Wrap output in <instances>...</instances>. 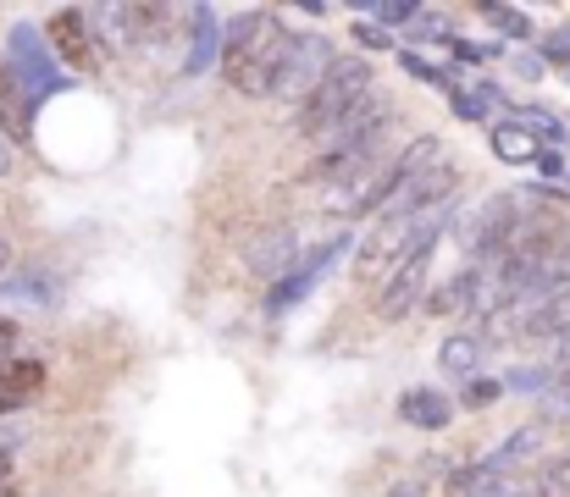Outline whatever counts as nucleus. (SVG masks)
<instances>
[{
    "label": "nucleus",
    "mask_w": 570,
    "mask_h": 497,
    "mask_svg": "<svg viewBox=\"0 0 570 497\" xmlns=\"http://www.w3.org/2000/svg\"><path fill=\"white\" fill-rule=\"evenodd\" d=\"M11 161H17V139L0 128V177H11Z\"/></svg>",
    "instance_id": "28"
},
{
    "label": "nucleus",
    "mask_w": 570,
    "mask_h": 497,
    "mask_svg": "<svg viewBox=\"0 0 570 497\" xmlns=\"http://www.w3.org/2000/svg\"><path fill=\"white\" fill-rule=\"evenodd\" d=\"M39 387H45V370L33 359H6L0 365V415H11L28 398H39Z\"/></svg>",
    "instance_id": "12"
},
{
    "label": "nucleus",
    "mask_w": 570,
    "mask_h": 497,
    "mask_svg": "<svg viewBox=\"0 0 570 497\" xmlns=\"http://www.w3.org/2000/svg\"><path fill=\"white\" fill-rule=\"evenodd\" d=\"M399 415H404L410 426H421V431H443V426L454 420V404H449V392H438V387H410V392L399 398Z\"/></svg>",
    "instance_id": "10"
},
{
    "label": "nucleus",
    "mask_w": 570,
    "mask_h": 497,
    "mask_svg": "<svg viewBox=\"0 0 570 497\" xmlns=\"http://www.w3.org/2000/svg\"><path fill=\"white\" fill-rule=\"evenodd\" d=\"M83 28H89V11H78V6L50 17V39H56V50H61L67 61H78V67H89V61H95V50H89V33H83Z\"/></svg>",
    "instance_id": "13"
},
{
    "label": "nucleus",
    "mask_w": 570,
    "mask_h": 497,
    "mask_svg": "<svg viewBox=\"0 0 570 497\" xmlns=\"http://www.w3.org/2000/svg\"><path fill=\"white\" fill-rule=\"evenodd\" d=\"M426 310H432V316H476V282H471V266H465L454 282H443V288L426 299Z\"/></svg>",
    "instance_id": "16"
},
{
    "label": "nucleus",
    "mask_w": 570,
    "mask_h": 497,
    "mask_svg": "<svg viewBox=\"0 0 570 497\" xmlns=\"http://www.w3.org/2000/svg\"><path fill=\"white\" fill-rule=\"evenodd\" d=\"M294 39H299V33H294L277 11H266V6L238 11V17L227 22V56H222L227 83H233L238 95H249V100L277 95V78H283V67H288V56H294Z\"/></svg>",
    "instance_id": "1"
},
{
    "label": "nucleus",
    "mask_w": 570,
    "mask_h": 497,
    "mask_svg": "<svg viewBox=\"0 0 570 497\" xmlns=\"http://www.w3.org/2000/svg\"><path fill=\"white\" fill-rule=\"evenodd\" d=\"M372 95H377L372 67H366L361 56H338L333 72L316 83V95L299 106V139H311V145H333L338 128H344Z\"/></svg>",
    "instance_id": "2"
},
{
    "label": "nucleus",
    "mask_w": 570,
    "mask_h": 497,
    "mask_svg": "<svg viewBox=\"0 0 570 497\" xmlns=\"http://www.w3.org/2000/svg\"><path fill=\"white\" fill-rule=\"evenodd\" d=\"M355 39H361V44H372V50H393V33H387V28H377V22H366V17H361Z\"/></svg>",
    "instance_id": "25"
},
{
    "label": "nucleus",
    "mask_w": 570,
    "mask_h": 497,
    "mask_svg": "<svg viewBox=\"0 0 570 497\" xmlns=\"http://www.w3.org/2000/svg\"><path fill=\"white\" fill-rule=\"evenodd\" d=\"M515 122H527V128H532L538 139H549V145L566 139V122H560L554 111H543V106H515Z\"/></svg>",
    "instance_id": "19"
},
{
    "label": "nucleus",
    "mask_w": 570,
    "mask_h": 497,
    "mask_svg": "<svg viewBox=\"0 0 570 497\" xmlns=\"http://www.w3.org/2000/svg\"><path fill=\"white\" fill-rule=\"evenodd\" d=\"M493 398H504V381H488V376H476V381L465 387V398H460V404H465V409H488Z\"/></svg>",
    "instance_id": "24"
},
{
    "label": "nucleus",
    "mask_w": 570,
    "mask_h": 497,
    "mask_svg": "<svg viewBox=\"0 0 570 497\" xmlns=\"http://www.w3.org/2000/svg\"><path fill=\"white\" fill-rule=\"evenodd\" d=\"M244 260H249L255 277H277V282H283V277L294 271V260H299V238H294V227H261V232L249 238Z\"/></svg>",
    "instance_id": "7"
},
{
    "label": "nucleus",
    "mask_w": 570,
    "mask_h": 497,
    "mask_svg": "<svg viewBox=\"0 0 570 497\" xmlns=\"http://www.w3.org/2000/svg\"><path fill=\"white\" fill-rule=\"evenodd\" d=\"M449 497H532V487H521L510 470H493L482 459V465H465L449 476Z\"/></svg>",
    "instance_id": "9"
},
{
    "label": "nucleus",
    "mask_w": 570,
    "mask_h": 497,
    "mask_svg": "<svg viewBox=\"0 0 570 497\" xmlns=\"http://www.w3.org/2000/svg\"><path fill=\"white\" fill-rule=\"evenodd\" d=\"M28 122H33V100L22 95V83L11 78V67H0V128L22 145L28 139Z\"/></svg>",
    "instance_id": "14"
},
{
    "label": "nucleus",
    "mask_w": 570,
    "mask_h": 497,
    "mask_svg": "<svg viewBox=\"0 0 570 497\" xmlns=\"http://www.w3.org/2000/svg\"><path fill=\"white\" fill-rule=\"evenodd\" d=\"M432 260H438V249H426V255H410L387 282H382L377 294V316L382 321H404L421 299H426V277H432Z\"/></svg>",
    "instance_id": "5"
},
{
    "label": "nucleus",
    "mask_w": 570,
    "mask_h": 497,
    "mask_svg": "<svg viewBox=\"0 0 570 497\" xmlns=\"http://www.w3.org/2000/svg\"><path fill=\"white\" fill-rule=\"evenodd\" d=\"M399 61H404V72H410V78H421V83H432V89H443V95H454V89H460V83H454L443 67H432L426 56H410V50H399Z\"/></svg>",
    "instance_id": "18"
},
{
    "label": "nucleus",
    "mask_w": 570,
    "mask_h": 497,
    "mask_svg": "<svg viewBox=\"0 0 570 497\" xmlns=\"http://www.w3.org/2000/svg\"><path fill=\"white\" fill-rule=\"evenodd\" d=\"M333 44L322 39V33H299L294 39V56H288V67H283V78H277V100H311L316 95V83L333 72Z\"/></svg>",
    "instance_id": "4"
},
{
    "label": "nucleus",
    "mask_w": 570,
    "mask_h": 497,
    "mask_svg": "<svg viewBox=\"0 0 570 497\" xmlns=\"http://www.w3.org/2000/svg\"><path fill=\"white\" fill-rule=\"evenodd\" d=\"M366 17H377V22H421L426 11L415 0H366Z\"/></svg>",
    "instance_id": "20"
},
{
    "label": "nucleus",
    "mask_w": 570,
    "mask_h": 497,
    "mask_svg": "<svg viewBox=\"0 0 570 497\" xmlns=\"http://www.w3.org/2000/svg\"><path fill=\"white\" fill-rule=\"evenodd\" d=\"M538 171H543V177H566V156H560V150L549 145V150L538 156Z\"/></svg>",
    "instance_id": "26"
},
{
    "label": "nucleus",
    "mask_w": 570,
    "mask_h": 497,
    "mask_svg": "<svg viewBox=\"0 0 570 497\" xmlns=\"http://www.w3.org/2000/svg\"><path fill=\"white\" fill-rule=\"evenodd\" d=\"M6 67H11V78L22 83V95L39 106L45 95H61V89H72V78L61 72V61H56V44L33 28V22H17L11 33H6Z\"/></svg>",
    "instance_id": "3"
},
{
    "label": "nucleus",
    "mask_w": 570,
    "mask_h": 497,
    "mask_svg": "<svg viewBox=\"0 0 570 497\" xmlns=\"http://www.w3.org/2000/svg\"><path fill=\"white\" fill-rule=\"evenodd\" d=\"M482 354H488V337H482V331H454V337L438 348V365H443L449 376H471V370L482 365Z\"/></svg>",
    "instance_id": "15"
},
{
    "label": "nucleus",
    "mask_w": 570,
    "mask_h": 497,
    "mask_svg": "<svg viewBox=\"0 0 570 497\" xmlns=\"http://www.w3.org/2000/svg\"><path fill=\"white\" fill-rule=\"evenodd\" d=\"M482 17L488 22H499L504 33H515V39H538V28L527 22V11H515V6H482Z\"/></svg>",
    "instance_id": "21"
},
{
    "label": "nucleus",
    "mask_w": 570,
    "mask_h": 497,
    "mask_svg": "<svg viewBox=\"0 0 570 497\" xmlns=\"http://www.w3.org/2000/svg\"><path fill=\"white\" fill-rule=\"evenodd\" d=\"M344 243H350V238L322 243L316 255H305V266H294L283 282H272V294H266V316H288V310H294V305H299V299H305L322 277H327V260H333V255H344Z\"/></svg>",
    "instance_id": "6"
},
{
    "label": "nucleus",
    "mask_w": 570,
    "mask_h": 497,
    "mask_svg": "<svg viewBox=\"0 0 570 497\" xmlns=\"http://www.w3.org/2000/svg\"><path fill=\"white\" fill-rule=\"evenodd\" d=\"M488 145H493V156H499L504 166H538V156L549 150L527 122H499V128L488 133Z\"/></svg>",
    "instance_id": "11"
},
{
    "label": "nucleus",
    "mask_w": 570,
    "mask_h": 497,
    "mask_svg": "<svg viewBox=\"0 0 570 497\" xmlns=\"http://www.w3.org/2000/svg\"><path fill=\"white\" fill-rule=\"evenodd\" d=\"M532 497H570V459H554V465L538 476Z\"/></svg>",
    "instance_id": "22"
},
{
    "label": "nucleus",
    "mask_w": 570,
    "mask_h": 497,
    "mask_svg": "<svg viewBox=\"0 0 570 497\" xmlns=\"http://www.w3.org/2000/svg\"><path fill=\"white\" fill-rule=\"evenodd\" d=\"M504 387H549V376L543 370H515V376H504Z\"/></svg>",
    "instance_id": "27"
},
{
    "label": "nucleus",
    "mask_w": 570,
    "mask_h": 497,
    "mask_svg": "<svg viewBox=\"0 0 570 497\" xmlns=\"http://www.w3.org/2000/svg\"><path fill=\"white\" fill-rule=\"evenodd\" d=\"M538 50H543V61H549V67H560V72L570 78V28L543 33V39H538Z\"/></svg>",
    "instance_id": "23"
},
{
    "label": "nucleus",
    "mask_w": 570,
    "mask_h": 497,
    "mask_svg": "<svg viewBox=\"0 0 570 497\" xmlns=\"http://www.w3.org/2000/svg\"><path fill=\"white\" fill-rule=\"evenodd\" d=\"M11 454H17V448H6V443H0V476H11Z\"/></svg>",
    "instance_id": "29"
},
{
    "label": "nucleus",
    "mask_w": 570,
    "mask_h": 497,
    "mask_svg": "<svg viewBox=\"0 0 570 497\" xmlns=\"http://www.w3.org/2000/svg\"><path fill=\"white\" fill-rule=\"evenodd\" d=\"M216 56H227V28H222V11L216 6H194L189 11V56H184V72L199 78L216 67Z\"/></svg>",
    "instance_id": "8"
},
{
    "label": "nucleus",
    "mask_w": 570,
    "mask_h": 497,
    "mask_svg": "<svg viewBox=\"0 0 570 497\" xmlns=\"http://www.w3.org/2000/svg\"><path fill=\"white\" fill-rule=\"evenodd\" d=\"M543 454V431L538 426H521V431H510V443L488 459L493 470H515V465H527V459H538Z\"/></svg>",
    "instance_id": "17"
}]
</instances>
